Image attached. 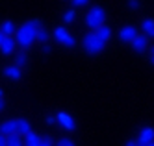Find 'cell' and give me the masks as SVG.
I'll return each mask as SVG.
<instances>
[{"instance_id": "cell-4", "label": "cell", "mask_w": 154, "mask_h": 146, "mask_svg": "<svg viewBox=\"0 0 154 146\" xmlns=\"http://www.w3.org/2000/svg\"><path fill=\"white\" fill-rule=\"evenodd\" d=\"M54 39H56L58 43H61L63 46H67V48H72L74 44H76V39H74L63 26H60V28L54 30Z\"/></svg>"}, {"instance_id": "cell-5", "label": "cell", "mask_w": 154, "mask_h": 146, "mask_svg": "<svg viewBox=\"0 0 154 146\" xmlns=\"http://www.w3.org/2000/svg\"><path fill=\"white\" fill-rule=\"evenodd\" d=\"M137 35H139V33H137V28H136V26H132V24L123 26V28L119 30V39L123 41V43H132Z\"/></svg>"}, {"instance_id": "cell-23", "label": "cell", "mask_w": 154, "mask_h": 146, "mask_svg": "<svg viewBox=\"0 0 154 146\" xmlns=\"http://www.w3.org/2000/svg\"><path fill=\"white\" fill-rule=\"evenodd\" d=\"M71 6H87V0H72Z\"/></svg>"}, {"instance_id": "cell-7", "label": "cell", "mask_w": 154, "mask_h": 146, "mask_svg": "<svg viewBox=\"0 0 154 146\" xmlns=\"http://www.w3.org/2000/svg\"><path fill=\"white\" fill-rule=\"evenodd\" d=\"M130 44H132V48H134L137 54H143V52L149 50V37L145 35V33H141V35H137Z\"/></svg>"}, {"instance_id": "cell-21", "label": "cell", "mask_w": 154, "mask_h": 146, "mask_svg": "<svg viewBox=\"0 0 154 146\" xmlns=\"http://www.w3.org/2000/svg\"><path fill=\"white\" fill-rule=\"evenodd\" d=\"M74 19H76V13H74V11H72V9H69V11H67V13H65V15H63V20H65V22H72Z\"/></svg>"}, {"instance_id": "cell-27", "label": "cell", "mask_w": 154, "mask_h": 146, "mask_svg": "<svg viewBox=\"0 0 154 146\" xmlns=\"http://www.w3.org/2000/svg\"><path fill=\"white\" fill-rule=\"evenodd\" d=\"M0 146H6V137L0 135Z\"/></svg>"}, {"instance_id": "cell-22", "label": "cell", "mask_w": 154, "mask_h": 146, "mask_svg": "<svg viewBox=\"0 0 154 146\" xmlns=\"http://www.w3.org/2000/svg\"><path fill=\"white\" fill-rule=\"evenodd\" d=\"M126 6H128L130 9H137V7H139V2H137V0H130Z\"/></svg>"}, {"instance_id": "cell-13", "label": "cell", "mask_w": 154, "mask_h": 146, "mask_svg": "<svg viewBox=\"0 0 154 146\" xmlns=\"http://www.w3.org/2000/svg\"><path fill=\"white\" fill-rule=\"evenodd\" d=\"M4 76L11 78V80H19V78L23 76V70L17 69L15 65H8V67H4Z\"/></svg>"}, {"instance_id": "cell-14", "label": "cell", "mask_w": 154, "mask_h": 146, "mask_svg": "<svg viewBox=\"0 0 154 146\" xmlns=\"http://www.w3.org/2000/svg\"><path fill=\"white\" fill-rule=\"evenodd\" d=\"M141 30L145 31V35L149 37L150 33L154 31V19H150V17H147V19H143V20H141Z\"/></svg>"}, {"instance_id": "cell-26", "label": "cell", "mask_w": 154, "mask_h": 146, "mask_svg": "<svg viewBox=\"0 0 154 146\" xmlns=\"http://www.w3.org/2000/svg\"><path fill=\"white\" fill-rule=\"evenodd\" d=\"M125 146H137V142L130 139V141H126V144H125Z\"/></svg>"}, {"instance_id": "cell-18", "label": "cell", "mask_w": 154, "mask_h": 146, "mask_svg": "<svg viewBox=\"0 0 154 146\" xmlns=\"http://www.w3.org/2000/svg\"><path fill=\"white\" fill-rule=\"evenodd\" d=\"M48 39H50V33H48V30L41 26V28L37 30V41H39V43H43V44H47V43H48Z\"/></svg>"}, {"instance_id": "cell-6", "label": "cell", "mask_w": 154, "mask_h": 146, "mask_svg": "<svg viewBox=\"0 0 154 146\" xmlns=\"http://www.w3.org/2000/svg\"><path fill=\"white\" fill-rule=\"evenodd\" d=\"M154 141V128H143L141 131H139V135H137V139H136V142H137V146H147V144H150Z\"/></svg>"}, {"instance_id": "cell-25", "label": "cell", "mask_w": 154, "mask_h": 146, "mask_svg": "<svg viewBox=\"0 0 154 146\" xmlns=\"http://www.w3.org/2000/svg\"><path fill=\"white\" fill-rule=\"evenodd\" d=\"M50 44H45V46H43V54H50Z\"/></svg>"}, {"instance_id": "cell-3", "label": "cell", "mask_w": 154, "mask_h": 146, "mask_svg": "<svg viewBox=\"0 0 154 146\" xmlns=\"http://www.w3.org/2000/svg\"><path fill=\"white\" fill-rule=\"evenodd\" d=\"M82 44H84V48H85V52H87V54L97 55V54H100V52L106 48L108 41L100 39V37H98L95 31H89V33H85V35H84Z\"/></svg>"}, {"instance_id": "cell-2", "label": "cell", "mask_w": 154, "mask_h": 146, "mask_svg": "<svg viewBox=\"0 0 154 146\" xmlns=\"http://www.w3.org/2000/svg\"><path fill=\"white\" fill-rule=\"evenodd\" d=\"M104 22H106V9L102 6H93L89 7V11H87V15H85V24L87 28H89L91 31L98 30L100 26H104Z\"/></svg>"}, {"instance_id": "cell-20", "label": "cell", "mask_w": 154, "mask_h": 146, "mask_svg": "<svg viewBox=\"0 0 154 146\" xmlns=\"http://www.w3.org/2000/svg\"><path fill=\"white\" fill-rule=\"evenodd\" d=\"M56 146H76L71 139H67V137H63V139H60L58 142H56Z\"/></svg>"}, {"instance_id": "cell-1", "label": "cell", "mask_w": 154, "mask_h": 146, "mask_svg": "<svg viewBox=\"0 0 154 146\" xmlns=\"http://www.w3.org/2000/svg\"><path fill=\"white\" fill-rule=\"evenodd\" d=\"M39 28H41V22H39L37 19L24 22V24L19 26L17 31H15V37H13L15 43L20 44L24 50L30 48L34 43H37V30H39Z\"/></svg>"}, {"instance_id": "cell-28", "label": "cell", "mask_w": 154, "mask_h": 146, "mask_svg": "<svg viewBox=\"0 0 154 146\" xmlns=\"http://www.w3.org/2000/svg\"><path fill=\"white\" fill-rule=\"evenodd\" d=\"M4 39H6V35H4V33H2V31H0V44H2V43H4Z\"/></svg>"}, {"instance_id": "cell-16", "label": "cell", "mask_w": 154, "mask_h": 146, "mask_svg": "<svg viewBox=\"0 0 154 146\" xmlns=\"http://www.w3.org/2000/svg\"><path fill=\"white\" fill-rule=\"evenodd\" d=\"M26 63H28V55H26V50L19 52V54L15 55V67H17V69H20V70H23V67H26Z\"/></svg>"}, {"instance_id": "cell-34", "label": "cell", "mask_w": 154, "mask_h": 146, "mask_svg": "<svg viewBox=\"0 0 154 146\" xmlns=\"http://www.w3.org/2000/svg\"><path fill=\"white\" fill-rule=\"evenodd\" d=\"M152 63H154V55H152Z\"/></svg>"}, {"instance_id": "cell-32", "label": "cell", "mask_w": 154, "mask_h": 146, "mask_svg": "<svg viewBox=\"0 0 154 146\" xmlns=\"http://www.w3.org/2000/svg\"><path fill=\"white\" fill-rule=\"evenodd\" d=\"M147 146H154V141H152V142H150V144H147Z\"/></svg>"}, {"instance_id": "cell-24", "label": "cell", "mask_w": 154, "mask_h": 146, "mask_svg": "<svg viewBox=\"0 0 154 146\" xmlns=\"http://www.w3.org/2000/svg\"><path fill=\"white\" fill-rule=\"evenodd\" d=\"M47 122H48V124H54V122H56V117H54V115H48V117H47Z\"/></svg>"}, {"instance_id": "cell-31", "label": "cell", "mask_w": 154, "mask_h": 146, "mask_svg": "<svg viewBox=\"0 0 154 146\" xmlns=\"http://www.w3.org/2000/svg\"><path fill=\"white\" fill-rule=\"evenodd\" d=\"M150 54H152V55H154V46H150Z\"/></svg>"}, {"instance_id": "cell-12", "label": "cell", "mask_w": 154, "mask_h": 146, "mask_svg": "<svg viewBox=\"0 0 154 146\" xmlns=\"http://www.w3.org/2000/svg\"><path fill=\"white\" fill-rule=\"evenodd\" d=\"M0 31H2L6 37H13V35H15V31H17L15 22H11V20H4V22H2V28H0Z\"/></svg>"}, {"instance_id": "cell-8", "label": "cell", "mask_w": 154, "mask_h": 146, "mask_svg": "<svg viewBox=\"0 0 154 146\" xmlns=\"http://www.w3.org/2000/svg\"><path fill=\"white\" fill-rule=\"evenodd\" d=\"M56 120L60 122V124L67 130V131H72L74 128H76V124H74V120H72V117L71 115H67L65 111H60V113L56 115Z\"/></svg>"}, {"instance_id": "cell-30", "label": "cell", "mask_w": 154, "mask_h": 146, "mask_svg": "<svg viewBox=\"0 0 154 146\" xmlns=\"http://www.w3.org/2000/svg\"><path fill=\"white\" fill-rule=\"evenodd\" d=\"M2 94H4V91H2V89H0V100H2Z\"/></svg>"}, {"instance_id": "cell-19", "label": "cell", "mask_w": 154, "mask_h": 146, "mask_svg": "<svg viewBox=\"0 0 154 146\" xmlns=\"http://www.w3.org/2000/svg\"><path fill=\"white\" fill-rule=\"evenodd\" d=\"M37 146H54V141H52L50 137H41Z\"/></svg>"}, {"instance_id": "cell-17", "label": "cell", "mask_w": 154, "mask_h": 146, "mask_svg": "<svg viewBox=\"0 0 154 146\" xmlns=\"http://www.w3.org/2000/svg\"><path fill=\"white\" fill-rule=\"evenodd\" d=\"M6 146H24L23 142V137L17 135V133H13V135L6 137Z\"/></svg>"}, {"instance_id": "cell-15", "label": "cell", "mask_w": 154, "mask_h": 146, "mask_svg": "<svg viewBox=\"0 0 154 146\" xmlns=\"http://www.w3.org/2000/svg\"><path fill=\"white\" fill-rule=\"evenodd\" d=\"M39 135L37 133H34V131H30L26 137H23V142H24V146H37L39 144Z\"/></svg>"}, {"instance_id": "cell-9", "label": "cell", "mask_w": 154, "mask_h": 146, "mask_svg": "<svg viewBox=\"0 0 154 146\" xmlns=\"http://www.w3.org/2000/svg\"><path fill=\"white\" fill-rule=\"evenodd\" d=\"M17 133V120H4L0 124V135L2 137H9Z\"/></svg>"}, {"instance_id": "cell-29", "label": "cell", "mask_w": 154, "mask_h": 146, "mask_svg": "<svg viewBox=\"0 0 154 146\" xmlns=\"http://www.w3.org/2000/svg\"><path fill=\"white\" fill-rule=\"evenodd\" d=\"M2 109H4V98L0 100V111H2Z\"/></svg>"}, {"instance_id": "cell-11", "label": "cell", "mask_w": 154, "mask_h": 146, "mask_svg": "<svg viewBox=\"0 0 154 146\" xmlns=\"http://www.w3.org/2000/svg\"><path fill=\"white\" fill-rule=\"evenodd\" d=\"M30 131H32L30 122H28V120H24V118H19V120H17V135L26 137Z\"/></svg>"}, {"instance_id": "cell-33", "label": "cell", "mask_w": 154, "mask_h": 146, "mask_svg": "<svg viewBox=\"0 0 154 146\" xmlns=\"http://www.w3.org/2000/svg\"><path fill=\"white\" fill-rule=\"evenodd\" d=\"M149 37H154V31H152V33H150V35H149Z\"/></svg>"}, {"instance_id": "cell-10", "label": "cell", "mask_w": 154, "mask_h": 146, "mask_svg": "<svg viewBox=\"0 0 154 146\" xmlns=\"http://www.w3.org/2000/svg\"><path fill=\"white\" fill-rule=\"evenodd\" d=\"M15 46H17L15 39H13V37H6V39H4V43L0 44V50H2V54H4V55H9L11 52H15Z\"/></svg>"}]
</instances>
